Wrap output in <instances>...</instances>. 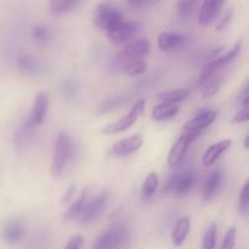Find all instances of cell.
I'll return each instance as SVG.
<instances>
[{"label":"cell","mask_w":249,"mask_h":249,"mask_svg":"<svg viewBox=\"0 0 249 249\" xmlns=\"http://www.w3.org/2000/svg\"><path fill=\"white\" fill-rule=\"evenodd\" d=\"M179 113V107L174 104H167V102H160L156 105L152 109V119L156 122L169 121L174 118Z\"/></svg>","instance_id":"obj_22"},{"label":"cell","mask_w":249,"mask_h":249,"mask_svg":"<svg viewBox=\"0 0 249 249\" xmlns=\"http://www.w3.org/2000/svg\"><path fill=\"white\" fill-rule=\"evenodd\" d=\"M62 91L63 95L66 96V99L73 100L78 95V91H79V84H78L77 80H66L62 85Z\"/></svg>","instance_id":"obj_33"},{"label":"cell","mask_w":249,"mask_h":249,"mask_svg":"<svg viewBox=\"0 0 249 249\" xmlns=\"http://www.w3.org/2000/svg\"><path fill=\"white\" fill-rule=\"evenodd\" d=\"M17 68L26 75H36L40 71V65L34 57L28 55H21L17 58Z\"/></svg>","instance_id":"obj_24"},{"label":"cell","mask_w":249,"mask_h":249,"mask_svg":"<svg viewBox=\"0 0 249 249\" xmlns=\"http://www.w3.org/2000/svg\"><path fill=\"white\" fill-rule=\"evenodd\" d=\"M249 207V184L248 181L243 185L242 190L240 192V198H238V212L242 215H247Z\"/></svg>","instance_id":"obj_32"},{"label":"cell","mask_w":249,"mask_h":249,"mask_svg":"<svg viewBox=\"0 0 249 249\" xmlns=\"http://www.w3.org/2000/svg\"><path fill=\"white\" fill-rule=\"evenodd\" d=\"M201 133H194V131H184L181 136L175 141L173 147L170 148L169 155H168V164L170 167H175V165L180 164L182 160H184L185 155H186L187 150H189L190 143L194 142Z\"/></svg>","instance_id":"obj_8"},{"label":"cell","mask_w":249,"mask_h":249,"mask_svg":"<svg viewBox=\"0 0 249 249\" xmlns=\"http://www.w3.org/2000/svg\"><path fill=\"white\" fill-rule=\"evenodd\" d=\"M94 21L101 31L107 32L117 23L124 21V14L121 7L113 2H99L95 7Z\"/></svg>","instance_id":"obj_3"},{"label":"cell","mask_w":249,"mask_h":249,"mask_svg":"<svg viewBox=\"0 0 249 249\" xmlns=\"http://www.w3.org/2000/svg\"><path fill=\"white\" fill-rule=\"evenodd\" d=\"M233 17V7H230L225 11V14L220 17L219 22L216 23V31H223L225 27H228V24L230 23L231 19Z\"/></svg>","instance_id":"obj_35"},{"label":"cell","mask_w":249,"mask_h":249,"mask_svg":"<svg viewBox=\"0 0 249 249\" xmlns=\"http://www.w3.org/2000/svg\"><path fill=\"white\" fill-rule=\"evenodd\" d=\"M79 5L80 1H74V0H53L49 6V11H50L51 16L58 17L61 15L72 11Z\"/></svg>","instance_id":"obj_25"},{"label":"cell","mask_w":249,"mask_h":249,"mask_svg":"<svg viewBox=\"0 0 249 249\" xmlns=\"http://www.w3.org/2000/svg\"><path fill=\"white\" fill-rule=\"evenodd\" d=\"M189 90L187 89H173L167 90L158 94V99L162 102H167V104H178L189 97Z\"/></svg>","instance_id":"obj_26"},{"label":"cell","mask_w":249,"mask_h":249,"mask_svg":"<svg viewBox=\"0 0 249 249\" xmlns=\"http://www.w3.org/2000/svg\"><path fill=\"white\" fill-rule=\"evenodd\" d=\"M128 101V97L123 96V95H119V96H113L107 99L106 101H104L101 104V106L99 107V113L100 114H105L108 113V112L114 111V109L119 108L123 105L126 104Z\"/></svg>","instance_id":"obj_28"},{"label":"cell","mask_w":249,"mask_h":249,"mask_svg":"<svg viewBox=\"0 0 249 249\" xmlns=\"http://www.w3.org/2000/svg\"><path fill=\"white\" fill-rule=\"evenodd\" d=\"M158 185H160V178L157 173H150L143 181L142 189H141V201L145 203L150 202L157 191Z\"/></svg>","instance_id":"obj_23"},{"label":"cell","mask_w":249,"mask_h":249,"mask_svg":"<svg viewBox=\"0 0 249 249\" xmlns=\"http://www.w3.org/2000/svg\"><path fill=\"white\" fill-rule=\"evenodd\" d=\"M225 1L219 0H207L201 5V10L198 14V22L202 26H208L212 22L215 21L220 15L221 10L225 6Z\"/></svg>","instance_id":"obj_14"},{"label":"cell","mask_w":249,"mask_h":249,"mask_svg":"<svg viewBox=\"0 0 249 249\" xmlns=\"http://www.w3.org/2000/svg\"><path fill=\"white\" fill-rule=\"evenodd\" d=\"M130 242V235L124 225L111 226L97 236L92 249H126Z\"/></svg>","instance_id":"obj_1"},{"label":"cell","mask_w":249,"mask_h":249,"mask_svg":"<svg viewBox=\"0 0 249 249\" xmlns=\"http://www.w3.org/2000/svg\"><path fill=\"white\" fill-rule=\"evenodd\" d=\"M190 229H191V220L189 216H181L177 221L172 233V242L175 247H181L184 245L190 232Z\"/></svg>","instance_id":"obj_20"},{"label":"cell","mask_w":249,"mask_h":249,"mask_svg":"<svg viewBox=\"0 0 249 249\" xmlns=\"http://www.w3.org/2000/svg\"><path fill=\"white\" fill-rule=\"evenodd\" d=\"M241 49H242V40H238L235 45L232 46V49H230V51H228L224 55L218 56L214 60L209 61L204 68L202 70L201 74H199L198 79V85L199 87H203L206 84V82L208 79H211L213 75H215L216 73L220 72L226 65H229L230 62H232L236 57L238 56V53H241Z\"/></svg>","instance_id":"obj_4"},{"label":"cell","mask_w":249,"mask_h":249,"mask_svg":"<svg viewBox=\"0 0 249 249\" xmlns=\"http://www.w3.org/2000/svg\"><path fill=\"white\" fill-rule=\"evenodd\" d=\"M197 181V173L195 170H185L180 174H175L165 184L164 192H174L177 196H185L189 194Z\"/></svg>","instance_id":"obj_6"},{"label":"cell","mask_w":249,"mask_h":249,"mask_svg":"<svg viewBox=\"0 0 249 249\" xmlns=\"http://www.w3.org/2000/svg\"><path fill=\"white\" fill-rule=\"evenodd\" d=\"M108 192L106 191H102L95 197L94 199L89 201L85 206L84 211L83 213L80 214L79 216V220L82 224H88L90 221L95 220L97 218L100 213L102 212V209L106 207L107 202H108Z\"/></svg>","instance_id":"obj_10"},{"label":"cell","mask_w":249,"mask_h":249,"mask_svg":"<svg viewBox=\"0 0 249 249\" xmlns=\"http://www.w3.org/2000/svg\"><path fill=\"white\" fill-rule=\"evenodd\" d=\"M24 233H26V230H24L23 221L19 219H11L2 226L0 237L5 243L15 245L23 238Z\"/></svg>","instance_id":"obj_13"},{"label":"cell","mask_w":249,"mask_h":249,"mask_svg":"<svg viewBox=\"0 0 249 249\" xmlns=\"http://www.w3.org/2000/svg\"><path fill=\"white\" fill-rule=\"evenodd\" d=\"M186 43V36L174 32H163L158 36V48L163 51L177 50Z\"/></svg>","instance_id":"obj_17"},{"label":"cell","mask_w":249,"mask_h":249,"mask_svg":"<svg viewBox=\"0 0 249 249\" xmlns=\"http://www.w3.org/2000/svg\"><path fill=\"white\" fill-rule=\"evenodd\" d=\"M116 66L118 68H121L124 73H126L130 77H135V75L142 74L146 71V65L145 60H135V58H125L122 57L118 55V57L116 58Z\"/></svg>","instance_id":"obj_18"},{"label":"cell","mask_w":249,"mask_h":249,"mask_svg":"<svg viewBox=\"0 0 249 249\" xmlns=\"http://www.w3.org/2000/svg\"><path fill=\"white\" fill-rule=\"evenodd\" d=\"M224 180V173L221 169H215L207 177L206 181H204L203 192H202V198L204 202H208L218 194L220 190L221 185H223Z\"/></svg>","instance_id":"obj_15"},{"label":"cell","mask_w":249,"mask_h":249,"mask_svg":"<svg viewBox=\"0 0 249 249\" xmlns=\"http://www.w3.org/2000/svg\"><path fill=\"white\" fill-rule=\"evenodd\" d=\"M32 38L36 43L45 44L51 39V33L48 27L43 26V24H36L32 29Z\"/></svg>","instance_id":"obj_30"},{"label":"cell","mask_w":249,"mask_h":249,"mask_svg":"<svg viewBox=\"0 0 249 249\" xmlns=\"http://www.w3.org/2000/svg\"><path fill=\"white\" fill-rule=\"evenodd\" d=\"M83 243H84V238L82 236H74V237H72L68 241L65 249H80Z\"/></svg>","instance_id":"obj_37"},{"label":"cell","mask_w":249,"mask_h":249,"mask_svg":"<svg viewBox=\"0 0 249 249\" xmlns=\"http://www.w3.org/2000/svg\"><path fill=\"white\" fill-rule=\"evenodd\" d=\"M238 101L242 105V107L248 106L249 105V91H248V83H246L243 89L241 90L240 95H238Z\"/></svg>","instance_id":"obj_38"},{"label":"cell","mask_w":249,"mask_h":249,"mask_svg":"<svg viewBox=\"0 0 249 249\" xmlns=\"http://www.w3.org/2000/svg\"><path fill=\"white\" fill-rule=\"evenodd\" d=\"M157 4L156 1H129L128 5L133 7H146V6H151V5H155Z\"/></svg>","instance_id":"obj_40"},{"label":"cell","mask_w":249,"mask_h":249,"mask_svg":"<svg viewBox=\"0 0 249 249\" xmlns=\"http://www.w3.org/2000/svg\"><path fill=\"white\" fill-rule=\"evenodd\" d=\"M73 143L70 135L65 131L58 133L53 147V162H51V174L53 178H60L65 172L71 157H72Z\"/></svg>","instance_id":"obj_2"},{"label":"cell","mask_w":249,"mask_h":249,"mask_svg":"<svg viewBox=\"0 0 249 249\" xmlns=\"http://www.w3.org/2000/svg\"><path fill=\"white\" fill-rule=\"evenodd\" d=\"M248 139H249V136L247 135V136H246V139H245V148L249 147V146H248Z\"/></svg>","instance_id":"obj_41"},{"label":"cell","mask_w":249,"mask_h":249,"mask_svg":"<svg viewBox=\"0 0 249 249\" xmlns=\"http://www.w3.org/2000/svg\"><path fill=\"white\" fill-rule=\"evenodd\" d=\"M75 186L74 185H71L70 187H68L67 189V191L65 192V194H63V197H62V199H61V202H62V204H66V203H68V202L71 201V199H72V197H73V195L75 194Z\"/></svg>","instance_id":"obj_39"},{"label":"cell","mask_w":249,"mask_h":249,"mask_svg":"<svg viewBox=\"0 0 249 249\" xmlns=\"http://www.w3.org/2000/svg\"><path fill=\"white\" fill-rule=\"evenodd\" d=\"M231 145H232V141L226 139V140L218 141V142L209 146L206 152H204L203 160H202V163H203L204 167H211V165H213L220 158V156L230 148Z\"/></svg>","instance_id":"obj_19"},{"label":"cell","mask_w":249,"mask_h":249,"mask_svg":"<svg viewBox=\"0 0 249 249\" xmlns=\"http://www.w3.org/2000/svg\"><path fill=\"white\" fill-rule=\"evenodd\" d=\"M150 53V44L147 40H134L129 43L123 50L121 51L119 56L125 58H135V60H143L147 57Z\"/></svg>","instance_id":"obj_16"},{"label":"cell","mask_w":249,"mask_h":249,"mask_svg":"<svg viewBox=\"0 0 249 249\" xmlns=\"http://www.w3.org/2000/svg\"><path fill=\"white\" fill-rule=\"evenodd\" d=\"M145 105L146 101L143 99L136 101L135 104H134L133 108L129 111L128 114H125V116L122 117V118L117 119L113 123H109L107 124L106 126H104V128H102V133L112 135V134H118L122 133V131L128 130V129L138 121L139 117L141 116V113H142L143 109H145Z\"/></svg>","instance_id":"obj_5"},{"label":"cell","mask_w":249,"mask_h":249,"mask_svg":"<svg viewBox=\"0 0 249 249\" xmlns=\"http://www.w3.org/2000/svg\"><path fill=\"white\" fill-rule=\"evenodd\" d=\"M216 119V111L212 108H202L197 112L195 118L185 124L184 131H194V133H201L206 128L213 124Z\"/></svg>","instance_id":"obj_11"},{"label":"cell","mask_w":249,"mask_h":249,"mask_svg":"<svg viewBox=\"0 0 249 249\" xmlns=\"http://www.w3.org/2000/svg\"><path fill=\"white\" fill-rule=\"evenodd\" d=\"M196 6V0H181V1L177 2V11L178 14H179V16L187 17L194 12Z\"/></svg>","instance_id":"obj_31"},{"label":"cell","mask_w":249,"mask_h":249,"mask_svg":"<svg viewBox=\"0 0 249 249\" xmlns=\"http://www.w3.org/2000/svg\"><path fill=\"white\" fill-rule=\"evenodd\" d=\"M224 79H225V75L221 74V73L219 72V73H216L215 75H213L211 79L207 80L206 84L203 85L204 87L203 97L208 99V97L214 96V95L219 91V89H220L221 85H223Z\"/></svg>","instance_id":"obj_27"},{"label":"cell","mask_w":249,"mask_h":249,"mask_svg":"<svg viewBox=\"0 0 249 249\" xmlns=\"http://www.w3.org/2000/svg\"><path fill=\"white\" fill-rule=\"evenodd\" d=\"M143 140L140 135H133L129 138L122 139L118 142L114 143L109 150V153L114 157H124L139 151L142 146Z\"/></svg>","instance_id":"obj_12"},{"label":"cell","mask_w":249,"mask_h":249,"mask_svg":"<svg viewBox=\"0 0 249 249\" xmlns=\"http://www.w3.org/2000/svg\"><path fill=\"white\" fill-rule=\"evenodd\" d=\"M249 118V107L245 106L235 114L232 119V123H243V122H247Z\"/></svg>","instance_id":"obj_36"},{"label":"cell","mask_w":249,"mask_h":249,"mask_svg":"<svg viewBox=\"0 0 249 249\" xmlns=\"http://www.w3.org/2000/svg\"><path fill=\"white\" fill-rule=\"evenodd\" d=\"M88 197H89V187H85L82 191V194L79 195V197L68 207L65 215H63V220L70 221L72 219L77 218V216H80V214L83 213V211H84L85 206L88 203Z\"/></svg>","instance_id":"obj_21"},{"label":"cell","mask_w":249,"mask_h":249,"mask_svg":"<svg viewBox=\"0 0 249 249\" xmlns=\"http://www.w3.org/2000/svg\"><path fill=\"white\" fill-rule=\"evenodd\" d=\"M49 109V95L48 92L41 91L39 92L34 100L33 107H32V112L29 114L28 119L24 123L26 128H33V126H38L44 123L48 114Z\"/></svg>","instance_id":"obj_9"},{"label":"cell","mask_w":249,"mask_h":249,"mask_svg":"<svg viewBox=\"0 0 249 249\" xmlns=\"http://www.w3.org/2000/svg\"><path fill=\"white\" fill-rule=\"evenodd\" d=\"M236 228H230L228 230V232L225 233V237L223 240V245H221L220 249H233L235 248V242H236Z\"/></svg>","instance_id":"obj_34"},{"label":"cell","mask_w":249,"mask_h":249,"mask_svg":"<svg viewBox=\"0 0 249 249\" xmlns=\"http://www.w3.org/2000/svg\"><path fill=\"white\" fill-rule=\"evenodd\" d=\"M141 28V24L139 22H131V21H122L119 23H117L116 26H113L112 28H109L106 32L107 38L109 39V41L113 44H123L125 41H129L130 39H133L136 36L139 31Z\"/></svg>","instance_id":"obj_7"},{"label":"cell","mask_w":249,"mask_h":249,"mask_svg":"<svg viewBox=\"0 0 249 249\" xmlns=\"http://www.w3.org/2000/svg\"><path fill=\"white\" fill-rule=\"evenodd\" d=\"M216 237H218V228L216 224H211L207 228L206 232L203 235L201 249H214L216 245Z\"/></svg>","instance_id":"obj_29"}]
</instances>
